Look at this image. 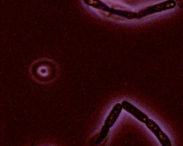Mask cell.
<instances>
[{"instance_id": "obj_4", "label": "cell", "mask_w": 183, "mask_h": 146, "mask_svg": "<svg viewBox=\"0 0 183 146\" xmlns=\"http://www.w3.org/2000/svg\"><path fill=\"white\" fill-rule=\"evenodd\" d=\"M121 103H122L123 110H125L126 112L130 114L135 119L139 120L142 123L145 124L146 121L149 119V117L145 113H143L142 110H140L139 108H137L131 103L127 100H123Z\"/></svg>"}, {"instance_id": "obj_6", "label": "cell", "mask_w": 183, "mask_h": 146, "mask_svg": "<svg viewBox=\"0 0 183 146\" xmlns=\"http://www.w3.org/2000/svg\"><path fill=\"white\" fill-rule=\"evenodd\" d=\"M111 14H115L122 17H124L127 19H137V12L128 10H122V9H111Z\"/></svg>"}, {"instance_id": "obj_2", "label": "cell", "mask_w": 183, "mask_h": 146, "mask_svg": "<svg viewBox=\"0 0 183 146\" xmlns=\"http://www.w3.org/2000/svg\"><path fill=\"white\" fill-rule=\"evenodd\" d=\"M175 7H176V2L175 0H166L140 9L139 12H137V19H140L152 14L169 10L175 8Z\"/></svg>"}, {"instance_id": "obj_5", "label": "cell", "mask_w": 183, "mask_h": 146, "mask_svg": "<svg viewBox=\"0 0 183 146\" xmlns=\"http://www.w3.org/2000/svg\"><path fill=\"white\" fill-rule=\"evenodd\" d=\"M83 2L86 5L96 9H99V10L108 12V13H110L111 9H112L101 0H83Z\"/></svg>"}, {"instance_id": "obj_3", "label": "cell", "mask_w": 183, "mask_h": 146, "mask_svg": "<svg viewBox=\"0 0 183 146\" xmlns=\"http://www.w3.org/2000/svg\"><path fill=\"white\" fill-rule=\"evenodd\" d=\"M145 124L146 127L155 135L162 146H172V143L169 137L163 132V130L157 124L156 122L149 118Z\"/></svg>"}, {"instance_id": "obj_1", "label": "cell", "mask_w": 183, "mask_h": 146, "mask_svg": "<svg viewBox=\"0 0 183 146\" xmlns=\"http://www.w3.org/2000/svg\"><path fill=\"white\" fill-rule=\"evenodd\" d=\"M122 110L123 108L122 103H117L113 106L112 110H111L109 115H107V118L105 119L103 126L101 128L100 134H99L97 139L95 142L96 144H100V143H102L105 139V138L108 135L110 128H112V126L117 122L119 116L120 115Z\"/></svg>"}]
</instances>
